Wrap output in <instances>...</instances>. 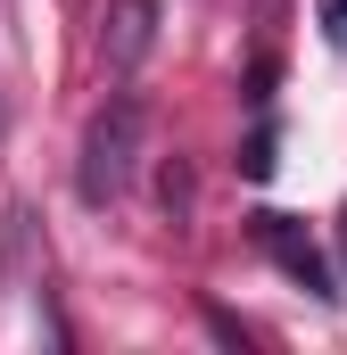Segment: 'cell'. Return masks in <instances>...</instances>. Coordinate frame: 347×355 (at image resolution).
<instances>
[{"instance_id":"obj_1","label":"cell","mask_w":347,"mask_h":355,"mask_svg":"<svg viewBox=\"0 0 347 355\" xmlns=\"http://www.w3.org/2000/svg\"><path fill=\"white\" fill-rule=\"evenodd\" d=\"M141 149H149V107L133 99V91H116L99 116L83 124V149H75V190H83V207H116L133 174H141Z\"/></svg>"},{"instance_id":"obj_2","label":"cell","mask_w":347,"mask_h":355,"mask_svg":"<svg viewBox=\"0 0 347 355\" xmlns=\"http://www.w3.org/2000/svg\"><path fill=\"white\" fill-rule=\"evenodd\" d=\"M248 232H257V248H264V257H273L281 272H289V281H298L306 297L339 306V281H331V265H323V248L306 240V223H298V215H273V207H264V215H248Z\"/></svg>"},{"instance_id":"obj_3","label":"cell","mask_w":347,"mask_h":355,"mask_svg":"<svg viewBox=\"0 0 347 355\" xmlns=\"http://www.w3.org/2000/svg\"><path fill=\"white\" fill-rule=\"evenodd\" d=\"M149 42H158V0H108V17H99V67L133 75L149 58Z\"/></svg>"},{"instance_id":"obj_4","label":"cell","mask_w":347,"mask_h":355,"mask_svg":"<svg viewBox=\"0 0 347 355\" xmlns=\"http://www.w3.org/2000/svg\"><path fill=\"white\" fill-rule=\"evenodd\" d=\"M314 25H323L331 50H347V0H314Z\"/></svg>"},{"instance_id":"obj_5","label":"cell","mask_w":347,"mask_h":355,"mask_svg":"<svg viewBox=\"0 0 347 355\" xmlns=\"http://www.w3.org/2000/svg\"><path fill=\"white\" fill-rule=\"evenodd\" d=\"M331 232H339V272H347V207H339V223H331Z\"/></svg>"}]
</instances>
